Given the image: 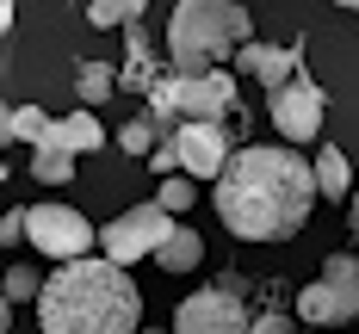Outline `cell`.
Returning <instances> with one entry per match:
<instances>
[{"mask_svg": "<svg viewBox=\"0 0 359 334\" xmlns=\"http://www.w3.org/2000/svg\"><path fill=\"white\" fill-rule=\"evenodd\" d=\"M211 198L236 242H291L310 223L323 186H316V161H304L297 148L254 143V148H236V161L223 167Z\"/></svg>", "mask_w": 359, "mask_h": 334, "instance_id": "1", "label": "cell"}, {"mask_svg": "<svg viewBox=\"0 0 359 334\" xmlns=\"http://www.w3.org/2000/svg\"><path fill=\"white\" fill-rule=\"evenodd\" d=\"M37 328L43 334H143V291L106 254L56 266L43 279V297H37Z\"/></svg>", "mask_w": 359, "mask_h": 334, "instance_id": "2", "label": "cell"}, {"mask_svg": "<svg viewBox=\"0 0 359 334\" xmlns=\"http://www.w3.org/2000/svg\"><path fill=\"white\" fill-rule=\"evenodd\" d=\"M254 19L236 0H180L168 13V62L174 74H211L223 56H242L254 43Z\"/></svg>", "mask_w": 359, "mask_h": 334, "instance_id": "3", "label": "cell"}, {"mask_svg": "<svg viewBox=\"0 0 359 334\" xmlns=\"http://www.w3.org/2000/svg\"><path fill=\"white\" fill-rule=\"evenodd\" d=\"M174 229H180V217H168L155 198L149 204H130L124 217H111L106 229H100V254L111 260V266H137V260H149V254H161L168 242H174Z\"/></svg>", "mask_w": 359, "mask_h": 334, "instance_id": "4", "label": "cell"}, {"mask_svg": "<svg viewBox=\"0 0 359 334\" xmlns=\"http://www.w3.org/2000/svg\"><path fill=\"white\" fill-rule=\"evenodd\" d=\"M32 248L50 254L56 266H74V260H93L100 229L81 217L74 204H32Z\"/></svg>", "mask_w": 359, "mask_h": 334, "instance_id": "5", "label": "cell"}, {"mask_svg": "<svg viewBox=\"0 0 359 334\" xmlns=\"http://www.w3.org/2000/svg\"><path fill=\"white\" fill-rule=\"evenodd\" d=\"M323 87L310 81V74H297L291 87H279L273 93V130L285 137V148H304V143H323Z\"/></svg>", "mask_w": 359, "mask_h": 334, "instance_id": "6", "label": "cell"}, {"mask_svg": "<svg viewBox=\"0 0 359 334\" xmlns=\"http://www.w3.org/2000/svg\"><path fill=\"white\" fill-rule=\"evenodd\" d=\"M248 328H254V316L242 309V297L223 291V285H205V291H192L174 309V334H248Z\"/></svg>", "mask_w": 359, "mask_h": 334, "instance_id": "7", "label": "cell"}, {"mask_svg": "<svg viewBox=\"0 0 359 334\" xmlns=\"http://www.w3.org/2000/svg\"><path fill=\"white\" fill-rule=\"evenodd\" d=\"M174 148H180V174H186V180H223V167L236 161L223 124H180Z\"/></svg>", "mask_w": 359, "mask_h": 334, "instance_id": "8", "label": "cell"}, {"mask_svg": "<svg viewBox=\"0 0 359 334\" xmlns=\"http://www.w3.org/2000/svg\"><path fill=\"white\" fill-rule=\"evenodd\" d=\"M236 62H242V74H248V81H260L266 93H279V87H291V81H297L304 50H291V43H248Z\"/></svg>", "mask_w": 359, "mask_h": 334, "instance_id": "9", "label": "cell"}, {"mask_svg": "<svg viewBox=\"0 0 359 334\" xmlns=\"http://www.w3.org/2000/svg\"><path fill=\"white\" fill-rule=\"evenodd\" d=\"M297 316H304L310 328H341V322H347V303H341V291H334L328 279H316V285L297 291Z\"/></svg>", "mask_w": 359, "mask_h": 334, "instance_id": "10", "label": "cell"}, {"mask_svg": "<svg viewBox=\"0 0 359 334\" xmlns=\"http://www.w3.org/2000/svg\"><path fill=\"white\" fill-rule=\"evenodd\" d=\"M316 186H323V198H347V204H353V167H347V155H341V148L334 143H323L316 148Z\"/></svg>", "mask_w": 359, "mask_h": 334, "instance_id": "11", "label": "cell"}, {"mask_svg": "<svg viewBox=\"0 0 359 334\" xmlns=\"http://www.w3.org/2000/svg\"><path fill=\"white\" fill-rule=\"evenodd\" d=\"M56 143L69 155H93V148H106V130L93 111H69V118H56Z\"/></svg>", "mask_w": 359, "mask_h": 334, "instance_id": "12", "label": "cell"}, {"mask_svg": "<svg viewBox=\"0 0 359 334\" xmlns=\"http://www.w3.org/2000/svg\"><path fill=\"white\" fill-rule=\"evenodd\" d=\"M50 137H56V118H50V111H37V106H13V111H6V143L43 148Z\"/></svg>", "mask_w": 359, "mask_h": 334, "instance_id": "13", "label": "cell"}, {"mask_svg": "<svg viewBox=\"0 0 359 334\" xmlns=\"http://www.w3.org/2000/svg\"><path fill=\"white\" fill-rule=\"evenodd\" d=\"M323 279L341 291L347 322H359V254H347V248H341V254H328V260H323Z\"/></svg>", "mask_w": 359, "mask_h": 334, "instance_id": "14", "label": "cell"}, {"mask_svg": "<svg viewBox=\"0 0 359 334\" xmlns=\"http://www.w3.org/2000/svg\"><path fill=\"white\" fill-rule=\"evenodd\" d=\"M198 260H205V235L180 223V229H174V242H168V248L155 254V266H161V272H192Z\"/></svg>", "mask_w": 359, "mask_h": 334, "instance_id": "15", "label": "cell"}, {"mask_svg": "<svg viewBox=\"0 0 359 334\" xmlns=\"http://www.w3.org/2000/svg\"><path fill=\"white\" fill-rule=\"evenodd\" d=\"M32 180H43V186H62V180H74V155H69L62 143H56V137H50L43 148H32Z\"/></svg>", "mask_w": 359, "mask_h": 334, "instance_id": "16", "label": "cell"}, {"mask_svg": "<svg viewBox=\"0 0 359 334\" xmlns=\"http://www.w3.org/2000/svg\"><path fill=\"white\" fill-rule=\"evenodd\" d=\"M111 87H118V74L106 62H81L74 69V93H81V111H93L100 99H111Z\"/></svg>", "mask_w": 359, "mask_h": 334, "instance_id": "17", "label": "cell"}, {"mask_svg": "<svg viewBox=\"0 0 359 334\" xmlns=\"http://www.w3.org/2000/svg\"><path fill=\"white\" fill-rule=\"evenodd\" d=\"M168 143V137H161V124H155V118H130V124H124V130H118V148H124V155H155V148Z\"/></svg>", "mask_w": 359, "mask_h": 334, "instance_id": "18", "label": "cell"}, {"mask_svg": "<svg viewBox=\"0 0 359 334\" xmlns=\"http://www.w3.org/2000/svg\"><path fill=\"white\" fill-rule=\"evenodd\" d=\"M155 204H161L168 217H180V211H192V204H198V180H186V174H174V180H161V192H155Z\"/></svg>", "mask_w": 359, "mask_h": 334, "instance_id": "19", "label": "cell"}, {"mask_svg": "<svg viewBox=\"0 0 359 334\" xmlns=\"http://www.w3.org/2000/svg\"><path fill=\"white\" fill-rule=\"evenodd\" d=\"M137 19H143L137 0H93L87 6V25H137Z\"/></svg>", "mask_w": 359, "mask_h": 334, "instance_id": "20", "label": "cell"}, {"mask_svg": "<svg viewBox=\"0 0 359 334\" xmlns=\"http://www.w3.org/2000/svg\"><path fill=\"white\" fill-rule=\"evenodd\" d=\"M43 297V272L32 266H6V303H37Z\"/></svg>", "mask_w": 359, "mask_h": 334, "instance_id": "21", "label": "cell"}, {"mask_svg": "<svg viewBox=\"0 0 359 334\" xmlns=\"http://www.w3.org/2000/svg\"><path fill=\"white\" fill-rule=\"evenodd\" d=\"M248 334H297V322H291V316H279V309H266V316H254Z\"/></svg>", "mask_w": 359, "mask_h": 334, "instance_id": "22", "label": "cell"}, {"mask_svg": "<svg viewBox=\"0 0 359 334\" xmlns=\"http://www.w3.org/2000/svg\"><path fill=\"white\" fill-rule=\"evenodd\" d=\"M149 167H155V174H168V180L180 174V148H174V137H168V143H161L155 155H149Z\"/></svg>", "mask_w": 359, "mask_h": 334, "instance_id": "23", "label": "cell"}, {"mask_svg": "<svg viewBox=\"0 0 359 334\" xmlns=\"http://www.w3.org/2000/svg\"><path fill=\"white\" fill-rule=\"evenodd\" d=\"M347 223H353V235H359V192H353V204H347Z\"/></svg>", "mask_w": 359, "mask_h": 334, "instance_id": "24", "label": "cell"}, {"mask_svg": "<svg viewBox=\"0 0 359 334\" xmlns=\"http://www.w3.org/2000/svg\"><path fill=\"white\" fill-rule=\"evenodd\" d=\"M143 334H161V328H143Z\"/></svg>", "mask_w": 359, "mask_h": 334, "instance_id": "25", "label": "cell"}]
</instances>
